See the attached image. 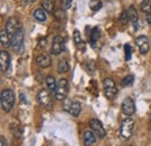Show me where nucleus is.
Listing matches in <instances>:
<instances>
[{
    "label": "nucleus",
    "mask_w": 151,
    "mask_h": 146,
    "mask_svg": "<svg viewBox=\"0 0 151 146\" xmlns=\"http://www.w3.org/2000/svg\"><path fill=\"white\" fill-rule=\"evenodd\" d=\"M1 107L5 112H9L15 102V95L12 89H4L1 92Z\"/></svg>",
    "instance_id": "nucleus-1"
},
{
    "label": "nucleus",
    "mask_w": 151,
    "mask_h": 146,
    "mask_svg": "<svg viewBox=\"0 0 151 146\" xmlns=\"http://www.w3.org/2000/svg\"><path fill=\"white\" fill-rule=\"evenodd\" d=\"M68 93H69V81L66 79L62 78V79H59L57 88L55 91V97L58 101H63L66 99Z\"/></svg>",
    "instance_id": "nucleus-2"
},
{
    "label": "nucleus",
    "mask_w": 151,
    "mask_h": 146,
    "mask_svg": "<svg viewBox=\"0 0 151 146\" xmlns=\"http://www.w3.org/2000/svg\"><path fill=\"white\" fill-rule=\"evenodd\" d=\"M23 41H24V31L21 28L17 34H14L11 38V47L15 52L20 54L23 50Z\"/></svg>",
    "instance_id": "nucleus-3"
},
{
    "label": "nucleus",
    "mask_w": 151,
    "mask_h": 146,
    "mask_svg": "<svg viewBox=\"0 0 151 146\" xmlns=\"http://www.w3.org/2000/svg\"><path fill=\"white\" fill-rule=\"evenodd\" d=\"M104 92H105V95L107 99L112 100L116 96L117 94V88H116V85L114 82L113 79L111 78H106L104 80Z\"/></svg>",
    "instance_id": "nucleus-4"
},
{
    "label": "nucleus",
    "mask_w": 151,
    "mask_h": 146,
    "mask_svg": "<svg viewBox=\"0 0 151 146\" xmlns=\"http://www.w3.org/2000/svg\"><path fill=\"white\" fill-rule=\"evenodd\" d=\"M132 130H134V121L132 118L123 120L121 123V128H120L121 137L123 139H129L132 135Z\"/></svg>",
    "instance_id": "nucleus-5"
},
{
    "label": "nucleus",
    "mask_w": 151,
    "mask_h": 146,
    "mask_svg": "<svg viewBox=\"0 0 151 146\" xmlns=\"http://www.w3.org/2000/svg\"><path fill=\"white\" fill-rule=\"evenodd\" d=\"M64 47H65V39L64 37L60 35L55 36V38L52 39V47H51V55L58 56L59 54H62L64 51Z\"/></svg>",
    "instance_id": "nucleus-6"
},
{
    "label": "nucleus",
    "mask_w": 151,
    "mask_h": 146,
    "mask_svg": "<svg viewBox=\"0 0 151 146\" xmlns=\"http://www.w3.org/2000/svg\"><path fill=\"white\" fill-rule=\"evenodd\" d=\"M21 24H20L19 20L17 18H9L6 22V26H5V29L7 30V33L11 35V37L13 36L14 34H17L21 29Z\"/></svg>",
    "instance_id": "nucleus-7"
},
{
    "label": "nucleus",
    "mask_w": 151,
    "mask_h": 146,
    "mask_svg": "<svg viewBox=\"0 0 151 146\" xmlns=\"http://www.w3.org/2000/svg\"><path fill=\"white\" fill-rule=\"evenodd\" d=\"M135 42H136V45L138 47L139 52L142 55H145V54L149 52V50H150V43H149L148 37L144 36V35H139L138 37H136Z\"/></svg>",
    "instance_id": "nucleus-8"
},
{
    "label": "nucleus",
    "mask_w": 151,
    "mask_h": 146,
    "mask_svg": "<svg viewBox=\"0 0 151 146\" xmlns=\"http://www.w3.org/2000/svg\"><path fill=\"white\" fill-rule=\"evenodd\" d=\"M90 128H91V130H93V132L99 138H104L106 136V130L104 128L102 123L96 118H92L90 121Z\"/></svg>",
    "instance_id": "nucleus-9"
},
{
    "label": "nucleus",
    "mask_w": 151,
    "mask_h": 146,
    "mask_svg": "<svg viewBox=\"0 0 151 146\" xmlns=\"http://www.w3.org/2000/svg\"><path fill=\"white\" fill-rule=\"evenodd\" d=\"M121 109H122V112H123L124 115H127V116L134 115V112L136 111V107H135V103H134L132 99H130V97L124 99V101L122 102Z\"/></svg>",
    "instance_id": "nucleus-10"
},
{
    "label": "nucleus",
    "mask_w": 151,
    "mask_h": 146,
    "mask_svg": "<svg viewBox=\"0 0 151 146\" xmlns=\"http://www.w3.org/2000/svg\"><path fill=\"white\" fill-rule=\"evenodd\" d=\"M37 101L41 106L49 107L51 104V95L47 89H41L37 94Z\"/></svg>",
    "instance_id": "nucleus-11"
},
{
    "label": "nucleus",
    "mask_w": 151,
    "mask_h": 146,
    "mask_svg": "<svg viewBox=\"0 0 151 146\" xmlns=\"http://www.w3.org/2000/svg\"><path fill=\"white\" fill-rule=\"evenodd\" d=\"M11 65V56L6 50H2L0 52V69L1 72H6Z\"/></svg>",
    "instance_id": "nucleus-12"
},
{
    "label": "nucleus",
    "mask_w": 151,
    "mask_h": 146,
    "mask_svg": "<svg viewBox=\"0 0 151 146\" xmlns=\"http://www.w3.org/2000/svg\"><path fill=\"white\" fill-rule=\"evenodd\" d=\"M96 135L93 132V130H86L84 132V145L92 146L96 142Z\"/></svg>",
    "instance_id": "nucleus-13"
},
{
    "label": "nucleus",
    "mask_w": 151,
    "mask_h": 146,
    "mask_svg": "<svg viewBox=\"0 0 151 146\" xmlns=\"http://www.w3.org/2000/svg\"><path fill=\"white\" fill-rule=\"evenodd\" d=\"M66 110L70 115L78 117L80 115V111H81V106L78 101H72V102L69 103V107H66Z\"/></svg>",
    "instance_id": "nucleus-14"
},
{
    "label": "nucleus",
    "mask_w": 151,
    "mask_h": 146,
    "mask_svg": "<svg viewBox=\"0 0 151 146\" xmlns=\"http://www.w3.org/2000/svg\"><path fill=\"white\" fill-rule=\"evenodd\" d=\"M36 64H37L40 67L47 69V67H49L51 65V58H50V56L44 55V54L38 55L36 57Z\"/></svg>",
    "instance_id": "nucleus-15"
},
{
    "label": "nucleus",
    "mask_w": 151,
    "mask_h": 146,
    "mask_svg": "<svg viewBox=\"0 0 151 146\" xmlns=\"http://www.w3.org/2000/svg\"><path fill=\"white\" fill-rule=\"evenodd\" d=\"M127 12H128V16H129V20L132 22V24H134V27H135V29H137V22H138V13H137V11H136V8L134 7V6H129V8L127 9Z\"/></svg>",
    "instance_id": "nucleus-16"
},
{
    "label": "nucleus",
    "mask_w": 151,
    "mask_h": 146,
    "mask_svg": "<svg viewBox=\"0 0 151 146\" xmlns=\"http://www.w3.org/2000/svg\"><path fill=\"white\" fill-rule=\"evenodd\" d=\"M11 35L7 33L6 29H1L0 31V41H1V45L4 48H8L11 45Z\"/></svg>",
    "instance_id": "nucleus-17"
},
{
    "label": "nucleus",
    "mask_w": 151,
    "mask_h": 146,
    "mask_svg": "<svg viewBox=\"0 0 151 146\" xmlns=\"http://www.w3.org/2000/svg\"><path fill=\"white\" fill-rule=\"evenodd\" d=\"M42 8L47 12V13H55V1L54 0H43L41 2Z\"/></svg>",
    "instance_id": "nucleus-18"
},
{
    "label": "nucleus",
    "mask_w": 151,
    "mask_h": 146,
    "mask_svg": "<svg viewBox=\"0 0 151 146\" xmlns=\"http://www.w3.org/2000/svg\"><path fill=\"white\" fill-rule=\"evenodd\" d=\"M34 18L38 22H45L47 21V12L43 8H36L34 12Z\"/></svg>",
    "instance_id": "nucleus-19"
},
{
    "label": "nucleus",
    "mask_w": 151,
    "mask_h": 146,
    "mask_svg": "<svg viewBox=\"0 0 151 146\" xmlns=\"http://www.w3.org/2000/svg\"><path fill=\"white\" fill-rule=\"evenodd\" d=\"M45 82H47V86H48V89H49V91H56L58 82L56 81L55 77H52V75H48L47 79H45Z\"/></svg>",
    "instance_id": "nucleus-20"
},
{
    "label": "nucleus",
    "mask_w": 151,
    "mask_h": 146,
    "mask_svg": "<svg viewBox=\"0 0 151 146\" xmlns=\"http://www.w3.org/2000/svg\"><path fill=\"white\" fill-rule=\"evenodd\" d=\"M100 35H101V30L99 27H94L92 29V33H91V37H90V41H91V44L94 47L95 42L100 38Z\"/></svg>",
    "instance_id": "nucleus-21"
},
{
    "label": "nucleus",
    "mask_w": 151,
    "mask_h": 146,
    "mask_svg": "<svg viewBox=\"0 0 151 146\" xmlns=\"http://www.w3.org/2000/svg\"><path fill=\"white\" fill-rule=\"evenodd\" d=\"M70 66H69V63L66 59H62L59 63H58V67H57V71L59 73H65L69 71Z\"/></svg>",
    "instance_id": "nucleus-22"
},
{
    "label": "nucleus",
    "mask_w": 151,
    "mask_h": 146,
    "mask_svg": "<svg viewBox=\"0 0 151 146\" xmlns=\"http://www.w3.org/2000/svg\"><path fill=\"white\" fill-rule=\"evenodd\" d=\"M141 11L144 12L145 14H150L151 13V1L150 0H143L141 2Z\"/></svg>",
    "instance_id": "nucleus-23"
},
{
    "label": "nucleus",
    "mask_w": 151,
    "mask_h": 146,
    "mask_svg": "<svg viewBox=\"0 0 151 146\" xmlns=\"http://www.w3.org/2000/svg\"><path fill=\"white\" fill-rule=\"evenodd\" d=\"M90 8L93 11V12H96L99 11L101 7H102V2L101 0H90Z\"/></svg>",
    "instance_id": "nucleus-24"
},
{
    "label": "nucleus",
    "mask_w": 151,
    "mask_h": 146,
    "mask_svg": "<svg viewBox=\"0 0 151 146\" xmlns=\"http://www.w3.org/2000/svg\"><path fill=\"white\" fill-rule=\"evenodd\" d=\"M134 79H135L134 75H132V74H129V75H127L126 78L122 79L121 84H122L123 87H129V86H132V84H134Z\"/></svg>",
    "instance_id": "nucleus-25"
},
{
    "label": "nucleus",
    "mask_w": 151,
    "mask_h": 146,
    "mask_svg": "<svg viewBox=\"0 0 151 146\" xmlns=\"http://www.w3.org/2000/svg\"><path fill=\"white\" fill-rule=\"evenodd\" d=\"M73 41L77 45L81 44L83 43V39H81V35H80V31L79 30H75L73 31Z\"/></svg>",
    "instance_id": "nucleus-26"
},
{
    "label": "nucleus",
    "mask_w": 151,
    "mask_h": 146,
    "mask_svg": "<svg viewBox=\"0 0 151 146\" xmlns=\"http://www.w3.org/2000/svg\"><path fill=\"white\" fill-rule=\"evenodd\" d=\"M124 54H126V60H130L132 50V47L129 44H126L124 45Z\"/></svg>",
    "instance_id": "nucleus-27"
},
{
    "label": "nucleus",
    "mask_w": 151,
    "mask_h": 146,
    "mask_svg": "<svg viewBox=\"0 0 151 146\" xmlns=\"http://www.w3.org/2000/svg\"><path fill=\"white\" fill-rule=\"evenodd\" d=\"M128 21H129L128 12H127V11H123V12H122V14H121V16H120V22H121L122 24H126Z\"/></svg>",
    "instance_id": "nucleus-28"
},
{
    "label": "nucleus",
    "mask_w": 151,
    "mask_h": 146,
    "mask_svg": "<svg viewBox=\"0 0 151 146\" xmlns=\"http://www.w3.org/2000/svg\"><path fill=\"white\" fill-rule=\"evenodd\" d=\"M60 2H62V5H63V8H64V9L70 8L71 5H72V0H60Z\"/></svg>",
    "instance_id": "nucleus-29"
},
{
    "label": "nucleus",
    "mask_w": 151,
    "mask_h": 146,
    "mask_svg": "<svg viewBox=\"0 0 151 146\" xmlns=\"http://www.w3.org/2000/svg\"><path fill=\"white\" fill-rule=\"evenodd\" d=\"M54 14H55V16H56L58 20H62V19L64 18V13L62 12V9H56Z\"/></svg>",
    "instance_id": "nucleus-30"
},
{
    "label": "nucleus",
    "mask_w": 151,
    "mask_h": 146,
    "mask_svg": "<svg viewBox=\"0 0 151 146\" xmlns=\"http://www.w3.org/2000/svg\"><path fill=\"white\" fill-rule=\"evenodd\" d=\"M0 146H7V143L5 140V137H1L0 138Z\"/></svg>",
    "instance_id": "nucleus-31"
},
{
    "label": "nucleus",
    "mask_w": 151,
    "mask_h": 146,
    "mask_svg": "<svg viewBox=\"0 0 151 146\" xmlns=\"http://www.w3.org/2000/svg\"><path fill=\"white\" fill-rule=\"evenodd\" d=\"M24 1H27V2H35L36 0H24Z\"/></svg>",
    "instance_id": "nucleus-32"
},
{
    "label": "nucleus",
    "mask_w": 151,
    "mask_h": 146,
    "mask_svg": "<svg viewBox=\"0 0 151 146\" xmlns=\"http://www.w3.org/2000/svg\"></svg>",
    "instance_id": "nucleus-33"
}]
</instances>
